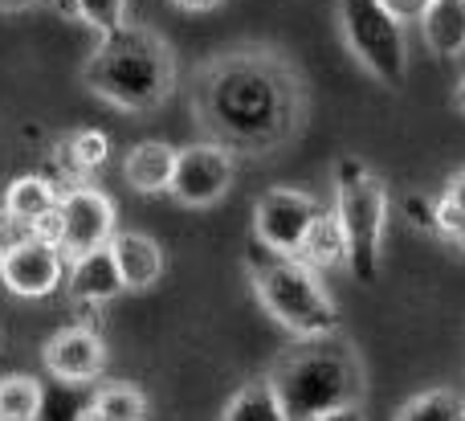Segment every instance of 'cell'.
Listing matches in <instances>:
<instances>
[{
	"mask_svg": "<svg viewBox=\"0 0 465 421\" xmlns=\"http://www.w3.org/2000/svg\"><path fill=\"white\" fill-rule=\"evenodd\" d=\"M193 111L213 144L262 160L298 139L306 123V82L278 49H225L196 70Z\"/></svg>",
	"mask_w": 465,
	"mask_h": 421,
	"instance_id": "1",
	"label": "cell"
},
{
	"mask_svg": "<svg viewBox=\"0 0 465 421\" xmlns=\"http://www.w3.org/2000/svg\"><path fill=\"white\" fill-rule=\"evenodd\" d=\"M82 86L114 111L152 115L176 90V54L147 25H123L111 37H98L82 65Z\"/></svg>",
	"mask_w": 465,
	"mask_h": 421,
	"instance_id": "2",
	"label": "cell"
},
{
	"mask_svg": "<svg viewBox=\"0 0 465 421\" xmlns=\"http://www.w3.org/2000/svg\"><path fill=\"white\" fill-rule=\"evenodd\" d=\"M265 376H270L290 421H311L322 414H335V409H351L363 401L360 356L339 336L298 344Z\"/></svg>",
	"mask_w": 465,
	"mask_h": 421,
	"instance_id": "3",
	"label": "cell"
},
{
	"mask_svg": "<svg viewBox=\"0 0 465 421\" xmlns=\"http://www.w3.org/2000/svg\"><path fill=\"white\" fill-rule=\"evenodd\" d=\"M249 278H253V295L262 303V311L294 340L306 344L339 336V303L327 291L322 275H314L306 262L278 258V254L257 246Z\"/></svg>",
	"mask_w": 465,
	"mask_h": 421,
	"instance_id": "4",
	"label": "cell"
},
{
	"mask_svg": "<svg viewBox=\"0 0 465 421\" xmlns=\"http://www.w3.org/2000/svg\"><path fill=\"white\" fill-rule=\"evenodd\" d=\"M331 213L339 217L347 237V270L360 283H376L388 229V185L360 155H343L335 164V209Z\"/></svg>",
	"mask_w": 465,
	"mask_h": 421,
	"instance_id": "5",
	"label": "cell"
},
{
	"mask_svg": "<svg viewBox=\"0 0 465 421\" xmlns=\"http://www.w3.org/2000/svg\"><path fill=\"white\" fill-rule=\"evenodd\" d=\"M339 33L351 57L384 86H401L409 78V37L404 21L388 13L380 0H339Z\"/></svg>",
	"mask_w": 465,
	"mask_h": 421,
	"instance_id": "6",
	"label": "cell"
},
{
	"mask_svg": "<svg viewBox=\"0 0 465 421\" xmlns=\"http://www.w3.org/2000/svg\"><path fill=\"white\" fill-rule=\"evenodd\" d=\"M232 180H237V155L213 139H201V144L176 147V172H172L168 196L184 209H213L229 196Z\"/></svg>",
	"mask_w": 465,
	"mask_h": 421,
	"instance_id": "7",
	"label": "cell"
},
{
	"mask_svg": "<svg viewBox=\"0 0 465 421\" xmlns=\"http://www.w3.org/2000/svg\"><path fill=\"white\" fill-rule=\"evenodd\" d=\"M114 237V201L94 185H74L54 213V246L65 262L106 250Z\"/></svg>",
	"mask_w": 465,
	"mask_h": 421,
	"instance_id": "8",
	"label": "cell"
},
{
	"mask_svg": "<svg viewBox=\"0 0 465 421\" xmlns=\"http://www.w3.org/2000/svg\"><path fill=\"white\" fill-rule=\"evenodd\" d=\"M319 213H322L319 196L302 193V188L278 185L257 196V205H253V242L262 250L278 254V258H294L306 229L314 226Z\"/></svg>",
	"mask_w": 465,
	"mask_h": 421,
	"instance_id": "9",
	"label": "cell"
},
{
	"mask_svg": "<svg viewBox=\"0 0 465 421\" xmlns=\"http://www.w3.org/2000/svg\"><path fill=\"white\" fill-rule=\"evenodd\" d=\"M41 365H45V373L54 376L57 385H70V389L94 385L106 368V344H103V336L86 324L62 327V332H54L45 340Z\"/></svg>",
	"mask_w": 465,
	"mask_h": 421,
	"instance_id": "10",
	"label": "cell"
},
{
	"mask_svg": "<svg viewBox=\"0 0 465 421\" xmlns=\"http://www.w3.org/2000/svg\"><path fill=\"white\" fill-rule=\"evenodd\" d=\"M65 258L49 237H33V242L16 246L13 254L0 258V286L16 299H45L62 286Z\"/></svg>",
	"mask_w": 465,
	"mask_h": 421,
	"instance_id": "11",
	"label": "cell"
},
{
	"mask_svg": "<svg viewBox=\"0 0 465 421\" xmlns=\"http://www.w3.org/2000/svg\"><path fill=\"white\" fill-rule=\"evenodd\" d=\"M62 193L65 188L57 185L54 176L29 172V176H16L13 185L5 188V205H0V209L54 242V213H57V205H62Z\"/></svg>",
	"mask_w": 465,
	"mask_h": 421,
	"instance_id": "12",
	"label": "cell"
},
{
	"mask_svg": "<svg viewBox=\"0 0 465 421\" xmlns=\"http://www.w3.org/2000/svg\"><path fill=\"white\" fill-rule=\"evenodd\" d=\"M111 258L119 266L123 291H147L163 278V246L155 242L152 234H139V229H127V234L111 237Z\"/></svg>",
	"mask_w": 465,
	"mask_h": 421,
	"instance_id": "13",
	"label": "cell"
},
{
	"mask_svg": "<svg viewBox=\"0 0 465 421\" xmlns=\"http://www.w3.org/2000/svg\"><path fill=\"white\" fill-rule=\"evenodd\" d=\"M65 291H70L78 303H90V307L111 303L114 295H123V278H119V266H114V258H111V246L74 258L70 275H65Z\"/></svg>",
	"mask_w": 465,
	"mask_h": 421,
	"instance_id": "14",
	"label": "cell"
},
{
	"mask_svg": "<svg viewBox=\"0 0 465 421\" xmlns=\"http://www.w3.org/2000/svg\"><path fill=\"white\" fill-rule=\"evenodd\" d=\"M172 172H176V147L163 144V139H143V144L127 147V155H123V176L143 196L168 193Z\"/></svg>",
	"mask_w": 465,
	"mask_h": 421,
	"instance_id": "15",
	"label": "cell"
},
{
	"mask_svg": "<svg viewBox=\"0 0 465 421\" xmlns=\"http://www.w3.org/2000/svg\"><path fill=\"white\" fill-rule=\"evenodd\" d=\"M420 37L437 57H461L465 54V5L461 0H429L425 13L417 16Z\"/></svg>",
	"mask_w": 465,
	"mask_h": 421,
	"instance_id": "16",
	"label": "cell"
},
{
	"mask_svg": "<svg viewBox=\"0 0 465 421\" xmlns=\"http://www.w3.org/2000/svg\"><path fill=\"white\" fill-rule=\"evenodd\" d=\"M294 258L306 262L314 275H327V270L347 266V237H343V226H339L335 213L322 209L319 217H314V226L306 229V237H302Z\"/></svg>",
	"mask_w": 465,
	"mask_h": 421,
	"instance_id": "17",
	"label": "cell"
},
{
	"mask_svg": "<svg viewBox=\"0 0 465 421\" xmlns=\"http://www.w3.org/2000/svg\"><path fill=\"white\" fill-rule=\"evenodd\" d=\"M221 421H290V417H286V409H282L278 393H273L270 376H253V381H245L225 401Z\"/></svg>",
	"mask_w": 465,
	"mask_h": 421,
	"instance_id": "18",
	"label": "cell"
},
{
	"mask_svg": "<svg viewBox=\"0 0 465 421\" xmlns=\"http://www.w3.org/2000/svg\"><path fill=\"white\" fill-rule=\"evenodd\" d=\"M45 417V385L29 373L0 376V421H41Z\"/></svg>",
	"mask_w": 465,
	"mask_h": 421,
	"instance_id": "19",
	"label": "cell"
},
{
	"mask_svg": "<svg viewBox=\"0 0 465 421\" xmlns=\"http://www.w3.org/2000/svg\"><path fill=\"white\" fill-rule=\"evenodd\" d=\"M392 421H465V397L458 389H425L404 401Z\"/></svg>",
	"mask_w": 465,
	"mask_h": 421,
	"instance_id": "20",
	"label": "cell"
},
{
	"mask_svg": "<svg viewBox=\"0 0 465 421\" xmlns=\"http://www.w3.org/2000/svg\"><path fill=\"white\" fill-rule=\"evenodd\" d=\"M90 406L98 409L106 421H147V393L131 381H114V385H103V389L90 397Z\"/></svg>",
	"mask_w": 465,
	"mask_h": 421,
	"instance_id": "21",
	"label": "cell"
},
{
	"mask_svg": "<svg viewBox=\"0 0 465 421\" xmlns=\"http://www.w3.org/2000/svg\"><path fill=\"white\" fill-rule=\"evenodd\" d=\"M106 155H111V139L98 127H78V131H70V139L62 144L57 160L70 172H98L106 164Z\"/></svg>",
	"mask_w": 465,
	"mask_h": 421,
	"instance_id": "22",
	"label": "cell"
},
{
	"mask_svg": "<svg viewBox=\"0 0 465 421\" xmlns=\"http://www.w3.org/2000/svg\"><path fill=\"white\" fill-rule=\"evenodd\" d=\"M82 8V25L94 29L98 37H111L114 29L127 25V0H78Z\"/></svg>",
	"mask_w": 465,
	"mask_h": 421,
	"instance_id": "23",
	"label": "cell"
},
{
	"mask_svg": "<svg viewBox=\"0 0 465 421\" xmlns=\"http://www.w3.org/2000/svg\"><path fill=\"white\" fill-rule=\"evenodd\" d=\"M33 237H41L37 229L25 226V221H16V217H8V213L0 209V258H5V254H13L16 246L33 242Z\"/></svg>",
	"mask_w": 465,
	"mask_h": 421,
	"instance_id": "24",
	"label": "cell"
},
{
	"mask_svg": "<svg viewBox=\"0 0 465 421\" xmlns=\"http://www.w3.org/2000/svg\"><path fill=\"white\" fill-rule=\"evenodd\" d=\"M433 229H437V234H445L450 242H458L461 229H465V213L458 209V205H450V201L441 196V201L433 205Z\"/></svg>",
	"mask_w": 465,
	"mask_h": 421,
	"instance_id": "25",
	"label": "cell"
},
{
	"mask_svg": "<svg viewBox=\"0 0 465 421\" xmlns=\"http://www.w3.org/2000/svg\"><path fill=\"white\" fill-rule=\"evenodd\" d=\"M380 5L388 8V13H396L401 21H417L420 13H425V5L429 0H380Z\"/></svg>",
	"mask_w": 465,
	"mask_h": 421,
	"instance_id": "26",
	"label": "cell"
},
{
	"mask_svg": "<svg viewBox=\"0 0 465 421\" xmlns=\"http://www.w3.org/2000/svg\"><path fill=\"white\" fill-rule=\"evenodd\" d=\"M445 201H450V205H458V209L465 213V168L461 172H453V176H450V185H445Z\"/></svg>",
	"mask_w": 465,
	"mask_h": 421,
	"instance_id": "27",
	"label": "cell"
},
{
	"mask_svg": "<svg viewBox=\"0 0 465 421\" xmlns=\"http://www.w3.org/2000/svg\"><path fill=\"white\" fill-rule=\"evenodd\" d=\"M49 8H54V13L62 16L65 25H82V8H78V0H49Z\"/></svg>",
	"mask_w": 465,
	"mask_h": 421,
	"instance_id": "28",
	"label": "cell"
},
{
	"mask_svg": "<svg viewBox=\"0 0 465 421\" xmlns=\"http://www.w3.org/2000/svg\"><path fill=\"white\" fill-rule=\"evenodd\" d=\"M168 5L184 8V13H213V8H221L225 0H168Z\"/></svg>",
	"mask_w": 465,
	"mask_h": 421,
	"instance_id": "29",
	"label": "cell"
},
{
	"mask_svg": "<svg viewBox=\"0 0 465 421\" xmlns=\"http://www.w3.org/2000/svg\"><path fill=\"white\" fill-rule=\"evenodd\" d=\"M311 421H368V417H363V406H351V409H335V414H322Z\"/></svg>",
	"mask_w": 465,
	"mask_h": 421,
	"instance_id": "30",
	"label": "cell"
},
{
	"mask_svg": "<svg viewBox=\"0 0 465 421\" xmlns=\"http://www.w3.org/2000/svg\"><path fill=\"white\" fill-rule=\"evenodd\" d=\"M37 5H49V0H0V13H29Z\"/></svg>",
	"mask_w": 465,
	"mask_h": 421,
	"instance_id": "31",
	"label": "cell"
},
{
	"mask_svg": "<svg viewBox=\"0 0 465 421\" xmlns=\"http://www.w3.org/2000/svg\"><path fill=\"white\" fill-rule=\"evenodd\" d=\"M74 421H106V417L98 414V409H94V406H90V401H86V406L78 409V417H74Z\"/></svg>",
	"mask_w": 465,
	"mask_h": 421,
	"instance_id": "32",
	"label": "cell"
},
{
	"mask_svg": "<svg viewBox=\"0 0 465 421\" xmlns=\"http://www.w3.org/2000/svg\"><path fill=\"white\" fill-rule=\"evenodd\" d=\"M453 106H458V111L465 115V74L458 78V90H453Z\"/></svg>",
	"mask_w": 465,
	"mask_h": 421,
	"instance_id": "33",
	"label": "cell"
},
{
	"mask_svg": "<svg viewBox=\"0 0 465 421\" xmlns=\"http://www.w3.org/2000/svg\"><path fill=\"white\" fill-rule=\"evenodd\" d=\"M458 246H461V250H465V229H461V237H458Z\"/></svg>",
	"mask_w": 465,
	"mask_h": 421,
	"instance_id": "34",
	"label": "cell"
},
{
	"mask_svg": "<svg viewBox=\"0 0 465 421\" xmlns=\"http://www.w3.org/2000/svg\"><path fill=\"white\" fill-rule=\"evenodd\" d=\"M461 5H465V0H461Z\"/></svg>",
	"mask_w": 465,
	"mask_h": 421,
	"instance_id": "35",
	"label": "cell"
}]
</instances>
